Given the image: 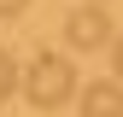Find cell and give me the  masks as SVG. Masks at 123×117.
<instances>
[{"label":"cell","instance_id":"obj_1","mask_svg":"<svg viewBox=\"0 0 123 117\" xmlns=\"http://www.w3.org/2000/svg\"><path fill=\"white\" fill-rule=\"evenodd\" d=\"M24 94H29L35 111H59V105H70L82 88H76V70H70L65 53H35L29 70H24Z\"/></svg>","mask_w":123,"mask_h":117},{"label":"cell","instance_id":"obj_2","mask_svg":"<svg viewBox=\"0 0 123 117\" xmlns=\"http://www.w3.org/2000/svg\"><path fill=\"white\" fill-rule=\"evenodd\" d=\"M117 29H111V18H105V6L100 0H88V6H76L70 18H65V41L76 53H94V47H105Z\"/></svg>","mask_w":123,"mask_h":117},{"label":"cell","instance_id":"obj_3","mask_svg":"<svg viewBox=\"0 0 123 117\" xmlns=\"http://www.w3.org/2000/svg\"><path fill=\"white\" fill-rule=\"evenodd\" d=\"M76 105H82V117H123V82H88Z\"/></svg>","mask_w":123,"mask_h":117},{"label":"cell","instance_id":"obj_4","mask_svg":"<svg viewBox=\"0 0 123 117\" xmlns=\"http://www.w3.org/2000/svg\"><path fill=\"white\" fill-rule=\"evenodd\" d=\"M18 88H24V76H18V58L0 47V105H6L12 94H18Z\"/></svg>","mask_w":123,"mask_h":117},{"label":"cell","instance_id":"obj_5","mask_svg":"<svg viewBox=\"0 0 123 117\" xmlns=\"http://www.w3.org/2000/svg\"><path fill=\"white\" fill-rule=\"evenodd\" d=\"M111 70H117V82H123V35H111Z\"/></svg>","mask_w":123,"mask_h":117},{"label":"cell","instance_id":"obj_6","mask_svg":"<svg viewBox=\"0 0 123 117\" xmlns=\"http://www.w3.org/2000/svg\"><path fill=\"white\" fill-rule=\"evenodd\" d=\"M24 6H29V0H0V18H18Z\"/></svg>","mask_w":123,"mask_h":117},{"label":"cell","instance_id":"obj_7","mask_svg":"<svg viewBox=\"0 0 123 117\" xmlns=\"http://www.w3.org/2000/svg\"><path fill=\"white\" fill-rule=\"evenodd\" d=\"M100 6H105V0H100Z\"/></svg>","mask_w":123,"mask_h":117}]
</instances>
